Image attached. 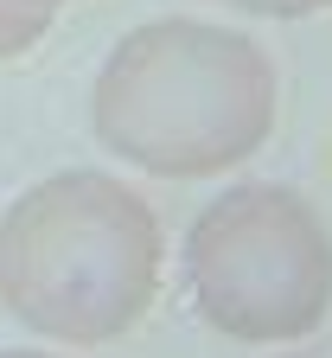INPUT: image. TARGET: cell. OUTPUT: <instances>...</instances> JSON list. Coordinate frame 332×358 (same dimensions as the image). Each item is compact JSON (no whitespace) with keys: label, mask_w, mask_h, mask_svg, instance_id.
<instances>
[{"label":"cell","mask_w":332,"mask_h":358,"mask_svg":"<svg viewBox=\"0 0 332 358\" xmlns=\"http://www.w3.org/2000/svg\"><path fill=\"white\" fill-rule=\"evenodd\" d=\"M217 7L256 13V20H307V13H326L332 0H217Z\"/></svg>","instance_id":"obj_5"},{"label":"cell","mask_w":332,"mask_h":358,"mask_svg":"<svg viewBox=\"0 0 332 358\" xmlns=\"http://www.w3.org/2000/svg\"><path fill=\"white\" fill-rule=\"evenodd\" d=\"M281 109L275 58L211 20H147L96 71V148L154 179H217L243 166Z\"/></svg>","instance_id":"obj_1"},{"label":"cell","mask_w":332,"mask_h":358,"mask_svg":"<svg viewBox=\"0 0 332 358\" xmlns=\"http://www.w3.org/2000/svg\"><path fill=\"white\" fill-rule=\"evenodd\" d=\"M0 358H64V352H38V345H13V352H0Z\"/></svg>","instance_id":"obj_6"},{"label":"cell","mask_w":332,"mask_h":358,"mask_svg":"<svg viewBox=\"0 0 332 358\" xmlns=\"http://www.w3.org/2000/svg\"><path fill=\"white\" fill-rule=\"evenodd\" d=\"M185 288L230 345H294L332 313V231L288 186H230L185 231Z\"/></svg>","instance_id":"obj_3"},{"label":"cell","mask_w":332,"mask_h":358,"mask_svg":"<svg viewBox=\"0 0 332 358\" xmlns=\"http://www.w3.org/2000/svg\"><path fill=\"white\" fill-rule=\"evenodd\" d=\"M45 32H52V13L45 7H13V0H0V64L26 58Z\"/></svg>","instance_id":"obj_4"},{"label":"cell","mask_w":332,"mask_h":358,"mask_svg":"<svg viewBox=\"0 0 332 358\" xmlns=\"http://www.w3.org/2000/svg\"><path fill=\"white\" fill-rule=\"evenodd\" d=\"M160 294V224L128 179L71 166L0 211V307L45 345H109Z\"/></svg>","instance_id":"obj_2"},{"label":"cell","mask_w":332,"mask_h":358,"mask_svg":"<svg viewBox=\"0 0 332 358\" xmlns=\"http://www.w3.org/2000/svg\"><path fill=\"white\" fill-rule=\"evenodd\" d=\"M13 7H45V13H58L64 0H13Z\"/></svg>","instance_id":"obj_7"}]
</instances>
